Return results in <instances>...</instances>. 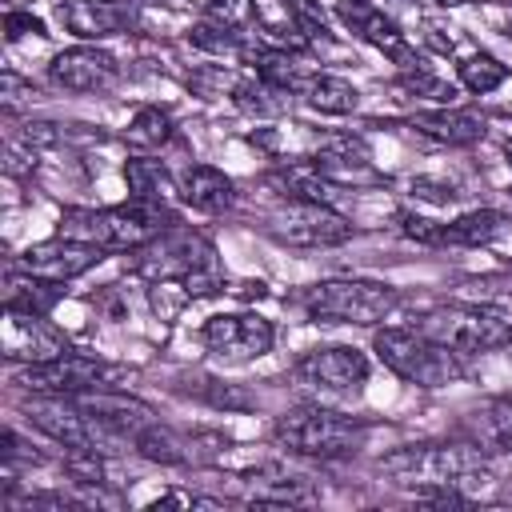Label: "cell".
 Instances as JSON below:
<instances>
[{
    "label": "cell",
    "mask_w": 512,
    "mask_h": 512,
    "mask_svg": "<svg viewBox=\"0 0 512 512\" xmlns=\"http://www.w3.org/2000/svg\"><path fill=\"white\" fill-rule=\"evenodd\" d=\"M176 224V212L168 204H156V200H128V204H116V208H72L64 212L60 220V236H72V240H88L104 252H136V248H148L152 240H160L164 232H172Z\"/></svg>",
    "instance_id": "obj_1"
},
{
    "label": "cell",
    "mask_w": 512,
    "mask_h": 512,
    "mask_svg": "<svg viewBox=\"0 0 512 512\" xmlns=\"http://www.w3.org/2000/svg\"><path fill=\"white\" fill-rule=\"evenodd\" d=\"M396 484L408 488H464V484H484L488 464L484 448L472 440H452V444H412L380 464Z\"/></svg>",
    "instance_id": "obj_2"
},
{
    "label": "cell",
    "mask_w": 512,
    "mask_h": 512,
    "mask_svg": "<svg viewBox=\"0 0 512 512\" xmlns=\"http://www.w3.org/2000/svg\"><path fill=\"white\" fill-rule=\"evenodd\" d=\"M380 364L416 388H444L464 376L460 352L436 344L420 328H380L372 340Z\"/></svg>",
    "instance_id": "obj_3"
},
{
    "label": "cell",
    "mask_w": 512,
    "mask_h": 512,
    "mask_svg": "<svg viewBox=\"0 0 512 512\" xmlns=\"http://www.w3.org/2000/svg\"><path fill=\"white\" fill-rule=\"evenodd\" d=\"M416 328L460 356L512 344V316L492 304H440V308H428L416 320Z\"/></svg>",
    "instance_id": "obj_4"
},
{
    "label": "cell",
    "mask_w": 512,
    "mask_h": 512,
    "mask_svg": "<svg viewBox=\"0 0 512 512\" xmlns=\"http://www.w3.org/2000/svg\"><path fill=\"white\" fill-rule=\"evenodd\" d=\"M368 436V424L356 416H340L320 404L292 408L276 420V440L296 456H344L356 452Z\"/></svg>",
    "instance_id": "obj_5"
},
{
    "label": "cell",
    "mask_w": 512,
    "mask_h": 512,
    "mask_svg": "<svg viewBox=\"0 0 512 512\" xmlns=\"http://www.w3.org/2000/svg\"><path fill=\"white\" fill-rule=\"evenodd\" d=\"M396 308V288L376 280H324L304 292V312L320 324H380Z\"/></svg>",
    "instance_id": "obj_6"
},
{
    "label": "cell",
    "mask_w": 512,
    "mask_h": 512,
    "mask_svg": "<svg viewBox=\"0 0 512 512\" xmlns=\"http://www.w3.org/2000/svg\"><path fill=\"white\" fill-rule=\"evenodd\" d=\"M268 232L280 244H292V248H336V244L352 240L356 228L328 204L288 200L284 208H276L268 216Z\"/></svg>",
    "instance_id": "obj_7"
},
{
    "label": "cell",
    "mask_w": 512,
    "mask_h": 512,
    "mask_svg": "<svg viewBox=\"0 0 512 512\" xmlns=\"http://www.w3.org/2000/svg\"><path fill=\"white\" fill-rule=\"evenodd\" d=\"M0 344L12 364H44V360L72 352L68 336L48 320V312H28V308H12V304H4Z\"/></svg>",
    "instance_id": "obj_8"
},
{
    "label": "cell",
    "mask_w": 512,
    "mask_h": 512,
    "mask_svg": "<svg viewBox=\"0 0 512 512\" xmlns=\"http://www.w3.org/2000/svg\"><path fill=\"white\" fill-rule=\"evenodd\" d=\"M104 260V248L88 244V240H72V236H56L44 244L24 248V256L16 260L24 276L48 280V284H68L76 276H84L88 268H96Z\"/></svg>",
    "instance_id": "obj_9"
},
{
    "label": "cell",
    "mask_w": 512,
    "mask_h": 512,
    "mask_svg": "<svg viewBox=\"0 0 512 512\" xmlns=\"http://www.w3.org/2000/svg\"><path fill=\"white\" fill-rule=\"evenodd\" d=\"M292 376L316 392H356L368 380V360L360 348H348V344L312 348L296 360Z\"/></svg>",
    "instance_id": "obj_10"
},
{
    "label": "cell",
    "mask_w": 512,
    "mask_h": 512,
    "mask_svg": "<svg viewBox=\"0 0 512 512\" xmlns=\"http://www.w3.org/2000/svg\"><path fill=\"white\" fill-rule=\"evenodd\" d=\"M276 332L264 316L256 312H228V316H212L204 324V344L208 352H216L220 360H256L272 348Z\"/></svg>",
    "instance_id": "obj_11"
},
{
    "label": "cell",
    "mask_w": 512,
    "mask_h": 512,
    "mask_svg": "<svg viewBox=\"0 0 512 512\" xmlns=\"http://www.w3.org/2000/svg\"><path fill=\"white\" fill-rule=\"evenodd\" d=\"M104 376H108V368L100 360L64 352V356L44 360V364H24V372L16 380L32 392H44V396H80V392H92L96 384H104Z\"/></svg>",
    "instance_id": "obj_12"
},
{
    "label": "cell",
    "mask_w": 512,
    "mask_h": 512,
    "mask_svg": "<svg viewBox=\"0 0 512 512\" xmlns=\"http://www.w3.org/2000/svg\"><path fill=\"white\" fill-rule=\"evenodd\" d=\"M336 16L360 36V40H368L372 48H380L384 56H392L400 68H420V60H416V52L408 48V40H404V32L396 28V20H388L380 8H372L368 0H340L336 4Z\"/></svg>",
    "instance_id": "obj_13"
},
{
    "label": "cell",
    "mask_w": 512,
    "mask_h": 512,
    "mask_svg": "<svg viewBox=\"0 0 512 512\" xmlns=\"http://www.w3.org/2000/svg\"><path fill=\"white\" fill-rule=\"evenodd\" d=\"M116 56L104 52V48H88V44H76V48H64L60 56H52L48 64V76L52 84L68 88V92H100L116 80Z\"/></svg>",
    "instance_id": "obj_14"
},
{
    "label": "cell",
    "mask_w": 512,
    "mask_h": 512,
    "mask_svg": "<svg viewBox=\"0 0 512 512\" xmlns=\"http://www.w3.org/2000/svg\"><path fill=\"white\" fill-rule=\"evenodd\" d=\"M60 20L80 40H104V36L124 32L132 12L120 0H64L60 4Z\"/></svg>",
    "instance_id": "obj_15"
},
{
    "label": "cell",
    "mask_w": 512,
    "mask_h": 512,
    "mask_svg": "<svg viewBox=\"0 0 512 512\" xmlns=\"http://www.w3.org/2000/svg\"><path fill=\"white\" fill-rule=\"evenodd\" d=\"M312 164L324 172V176H332L336 184H360V180H380L376 172H372V152H368V144L360 140V136H328L320 148H316V156H312Z\"/></svg>",
    "instance_id": "obj_16"
},
{
    "label": "cell",
    "mask_w": 512,
    "mask_h": 512,
    "mask_svg": "<svg viewBox=\"0 0 512 512\" xmlns=\"http://www.w3.org/2000/svg\"><path fill=\"white\" fill-rule=\"evenodd\" d=\"M92 420H100V424H108L112 432H128V436H136L140 428H148L152 424V404H144V400H136V396H120V392H80V396H72Z\"/></svg>",
    "instance_id": "obj_17"
},
{
    "label": "cell",
    "mask_w": 512,
    "mask_h": 512,
    "mask_svg": "<svg viewBox=\"0 0 512 512\" xmlns=\"http://www.w3.org/2000/svg\"><path fill=\"white\" fill-rule=\"evenodd\" d=\"M412 128L436 144H448V148H464V144H476L484 140V120L476 112H460V108H436V112H416L412 116Z\"/></svg>",
    "instance_id": "obj_18"
},
{
    "label": "cell",
    "mask_w": 512,
    "mask_h": 512,
    "mask_svg": "<svg viewBox=\"0 0 512 512\" xmlns=\"http://www.w3.org/2000/svg\"><path fill=\"white\" fill-rule=\"evenodd\" d=\"M468 440L484 452H512V396H500V400H488L480 404L468 420Z\"/></svg>",
    "instance_id": "obj_19"
},
{
    "label": "cell",
    "mask_w": 512,
    "mask_h": 512,
    "mask_svg": "<svg viewBox=\"0 0 512 512\" xmlns=\"http://www.w3.org/2000/svg\"><path fill=\"white\" fill-rule=\"evenodd\" d=\"M180 196L196 212H224L232 204V180L220 168H212V164H192L180 176Z\"/></svg>",
    "instance_id": "obj_20"
},
{
    "label": "cell",
    "mask_w": 512,
    "mask_h": 512,
    "mask_svg": "<svg viewBox=\"0 0 512 512\" xmlns=\"http://www.w3.org/2000/svg\"><path fill=\"white\" fill-rule=\"evenodd\" d=\"M508 228V216L496 208H480V212H464L460 220L444 224V244H460V248H480L492 244L500 232Z\"/></svg>",
    "instance_id": "obj_21"
},
{
    "label": "cell",
    "mask_w": 512,
    "mask_h": 512,
    "mask_svg": "<svg viewBox=\"0 0 512 512\" xmlns=\"http://www.w3.org/2000/svg\"><path fill=\"white\" fill-rule=\"evenodd\" d=\"M304 96H308V104H312L316 112H328V116H348V112H356V104H360V92H356L344 76H328V72L308 76Z\"/></svg>",
    "instance_id": "obj_22"
},
{
    "label": "cell",
    "mask_w": 512,
    "mask_h": 512,
    "mask_svg": "<svg viewBox=\"0 0 512 512\" xmlns=\"http://www.w3.org/2000/svg\"><path fill=\"white\" fill-rule=\"evenodd\" d=\"M124 180H128V192H132L136 200H156V204H164V196L172 192L164 164H160V160H148V156H132V160L124 164Z\"/></svg>",
    "instance_id": "obj_23"
},
{
    "label": "cell",
    "mask_w": 512,
    "mask_h": 512,
    "mask_svg": "<svg viewBox=\"0 0 512 512\" xmlns=\"http://www.w3.org/2000/svg\"><path fill=\"white\" fill-rule=\"evenodd\" d=\"M168 132H172V116H168L164 108H140V112L128 120L124 140H128L132 148L148 152V148H160V144L168 140Z\"/></svg>",
    "instance_id": "obj_24"
},
{
    "label": "cell",
    "mask_w": 512,
    "mask_h": 512,
    "mask_svg": "<svg viewBox=\"0 0 512 512\" xmlns=\"http://www.w3.org/2000/svg\"><path fill=\"white\" fill-rule=\"evenodd\" d=\"M132 444H136V452H140L144 460H156V464H184V460H188L184 444H180L168 428H156V420H152L148 428H140V432L132 436Z\"/></svg>",
    "instance_id": "obj_25"
},
{
    "label": "cell",
    "mask_w": 512,
    "mask_h": 512,
    "mask_svg": "<svg viewBox=\"0 0 512 512\" xmlns=\"http://www.w3.org/2000/svg\"><path fill=\"white\" fill-rule=\"evenodd\" d=\"M504 76H508V68H504L496 56H488V52H472V56L460 60V80H464L468 92H480V96H484V92L500 88Z\"/></svg>",
    "instance_id": "obj_26"
},
{
    "label": "cell",
    "mask_w": 512,
    "mask_h": 512,
    "mask_svg": "<svg viewBox=\"0 0 512 512\" xmlns=\"http://www.w3.org/2000/svg\"><path fill=\"white\" fill-rule=\"evenodd\" d=\"M236 104L244 108V112H256V116H276V112H284V104H288V92L284 88H276V84H268V80H260L256 76V84H236Z\"/></svg>",
    "instance_id": "obj_27"
},
{
    "label": "cell",
    "mask_w": 512,
    "mask_h": 512,
    "mask_svg": "<svg viewBox=\"0 0 512 512\" xmlns=\"http://www.w3.org/2000/svg\"><path fill=\"white\" fill-rule=\"evenodd\" d=\"M284 12H288L292 28H296L304 40H312V44H328V40H332V36H328V24H324V12H320L316 0H284Z\"/></svg>",
    "instance_id": "obj_28"
},
{
    "label": "cell",
    "mask_w": 512,
    "mask_h": 512,
    "mask_svg": "<svg viewBox=\"0 0 512 512\" xmlns=\"http://www.w3.org/2000/svg\"><path fill=\"white\" fill-rule=\"evenodd\" d=\"M204 12H208V20H216V24H224V28H248L252 24V16H256V4L252 0H204Z\"/></svg>",
    "instance_id": "obj_29"
},
{
    "label": "cell",
    "mask_w": 512,
    "mask_h": 512,
    "mask_svg": "<svg viewBox=\"0 0 512 512\" xmlns=\"http://www.w3.org/2000/svg\"><path fill=\"white\" fill-rule=\"evenodd\" d=\"M188 84H192V92H200L204 100H212V96H224V88H228V92H236V84H240V80H232L224 68H200V72H192V80H188Z\"/></svg>",
    "instance_id": "obj_30"
},
{
    "label": "cell",
    "mask_w": 512,
    "mask_h": 512,
    "mask_svg": "<svg viewBox=\"0 0 512 512\" xmlns=\"http://www.w3.org/2000/svg\"><path fill=\"white\" fill-rule=\"evenodd\" d=\"M192 44H200L208 52H224V48H236V32L224 28V24H216V20H208V24H196L192 28Z\"/></svg>",
    "instance_id": "obj_31"
},
{
    "label": "cell",
    "mask_w": 512,
    "mask_h": 512,
    "mask_svg": "<svg viewBox=\"0 0 512 512\" xmlns=\"http://www.w3.org/2000/svg\"><path fill=\"white\" fill-rule=\"evenodd\" d=\"M400 84H404L408 92H424V96H432V100H440V104H448V100L456 96L452 84H444V80H436V76H428V72H420V68H412Z\"/></svg>",
    "instance_id": "obj_32"
},
{
    "label": "cell",
    "mask_w": 512,
    "mask_h": 512,
    "mask_svg": "<svg viewBox=\"0 0 512 512\" xmlns=\"http://www.w3.org/2000/svg\"><path fill=\"white\" fill-rule=\"evenodd\" d=\"M4 36H8V40H20V36H48V32H44L40 16L20 12V8H8V12H4Z\"/></svg>",
    "instance_id": "obj_33"
},
{
    "label": "cell",
    "mask_w": 512,
    "mask_h": 512,
    "mask_svg": "<svg viewBox=\"0 0 512 512\" xmlns=\"http://www.w3.org/2000/svg\"><path fill=\"white\" fill-rule=\"evenodd\" d=\"M400 232L420 244H444V228L432 220H420V216H400Z\"/></svg>",
    "instance_id": "obj_34"
},
{
    "label": "cell",
    "mask_w": 512,
    "mask_h": 512,
    "mask_svg": "<svg viewBox=\"0 0 512 512\" xmlns=\"http://www.w3.org/2000/svg\"><path fill=\"white\" fill-rule=\"evenodd\" d=\"M412 196H424V200H436V204H448L452 196H456V188L452 184H436V180H412Z\"/></svg>",
    "instance_id": "obj_35"
},
{
    "label": "cell",
    "mask_w": 512,
    "mask_h": 512,
    "mask_svg": "<svg viewBox=\"0 0 512 512\" xmlns=\"http://www.w3.org/2000/svg\"><path fill=\"white\" fill-rule=\"evenodd\" d=\"M436 4H444V8H460V4H468V0H436Z\"/></svg>",
    "instance_id": "obj_36"
},
{
    "label": "cell",
    "mask_w": 512,
    "mask_h": 512,
    "mask_svg": "<svg viewBox=\"0 0 512 512\" xmlns=\"http://www.w3.org/2000/svg\"><path fill=\"white\" fill-rule=\"evenodd\" d=\"M504 156H508V164H512V140H508V144H504Z\"/></svg>",
    "instance_id": "obj_37"
},
{
    "label": "cell",
    "mask_w": 512,
    "mask_h": 512,
    "mask_svg": "<svg viewBox=\"0 0 512 512\" xmlns=\"http://www.w3.org/2000/svg\"><path fill=\"white\" fill-rule=\"evenodd\" d=\"M508 348H512V344H508ZM508 356H512V352H508Z\"/></svg>",
    "instance_id": "obj_38"
}]
</instances>
